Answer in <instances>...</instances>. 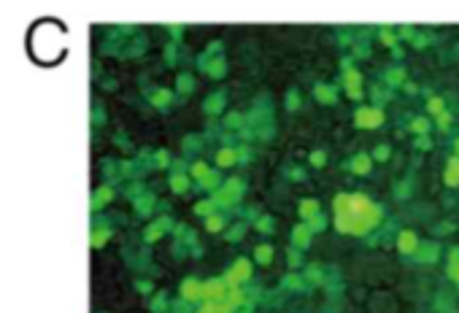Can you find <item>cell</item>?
<instances>
[{"mask_svg":"<svg viewBox=\"0 0 459 313\" xmlns=\"http://www.w3.org/2000/svg\"><path fill=\"white\" fill-rule=\"evenodd\" d=\"M27 49H30V57L38 65L62 62L65 51H68V30H65V24H59L57 19L35 22L27 35Z\"/></svg>","mask_w":459,"mask_h":313,"instance_id":"cell-1","label":"cell"},{"mask_svg":"<svg viewBox=\"0 0 459 313\" xmlns=\"http://www.w3.org/2000/svg\"><path fill=\"white\" fill-rule=\"evenodd\" d=\"M359 124H365V127H373V124L381 122V114L378 111H362V114H357Z\"/></svg>","mask_w":459,"mask_h":313,"instance_id":"cell-2","label":"cell"},{"mask_svg":"<svg viewBox=\"0 0 459 313\" xmlns=\"http://www.w3.org/2000/svg\"><path fill=\"white\" fill-rule=\"evenodd\" d=\"M400 249L403 251H414L416 249V238L411 235V232H403V235H400Z\"/></svg>","mask_w":459,"mask_h":313,"instance_id":"cell-3","label":"cell"},{"mask_svg":"<svg viewBox=\"0 0 459 313\" xmlns=\"http://www.w3.org/2000/svg\"><path fill=\"white\" fill-rule=\"evenodd\" d=\"M354 170H357V173H368V170H370L368 157H357V159H354Z\"/></svg>","mask_w":459,"mask_h":313,"instance_id":"cell-4","label":"cell"},{"mask_svg":"<svg viewBox=\"0 0 459 313\" xmlns=\"http://www.w3.org/2000/svg\"><path fill=\"white\" fill-rule=\"evenodd\" d=\"M414 130H416V132H422V130L427 132V122H422V119H416V122H414Z\"/></svg>","mask_w":459,"mask_h":313,"instance_id":"cell-5","label":"cell"},{"mask_svg":"<svg viewBox=\"0 0 459 313\" xmlns=\"http://www.w3.org/2000/svg\"><path fill=\"white\" fill-rule=\"evenodd\" d=\"M449 122H451V116H449V114H441V127H443V130L449 127Z\"/></svg>","mask_w":459,"mask_h":313,"instance_id":"cell-6","label":"cell"}]
</instances>
